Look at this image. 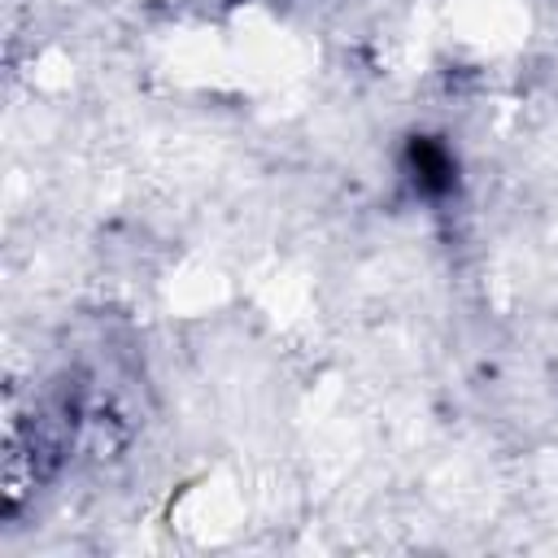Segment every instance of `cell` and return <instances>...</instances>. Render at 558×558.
I'll return each mask as SVG.
<instances>
[{
	"mask_svg": "<svg viewBox=\"0 0 558 558\" xmlns=\"http://www.w3.org/2000/svg\"><path fill=\"white\" fill-rule=\"evenodd\" d=\"M410 170H414V183L423 192H445L453 187V157L436 144V140H414L410 144Z\"/></svg>",
	"mask_w": 558,
	"mask_h": 558,
	"instance_id": "1",
	"label": "cell"
}]
</instances>
